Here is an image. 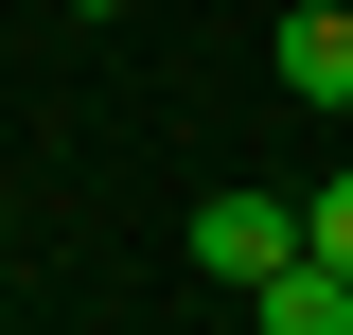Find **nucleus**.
Masks as SVG:
<instances>
[{"label": "nucleus", "instance_id": "nucleus-1", "mask_svg": "<svg viewBox=\"0 0 353 335\" xmlns=\"http://www.w3.org/2000/svg\"><path fill=\"white\" fill-rule=\"evenodd\" d=\"M283 247H301V194H212L194 212V265H212V283H265Z\"/></svg>", "mask_w": 353, "mask_h": 335}, {"label": "nucleus", "instance_id": "nucleus-2", "mask_svg": "<svg viewBox=\"0 0 353 335\" xmlns=\"http://www.w3.org/2000/svg\"><path fill=\"white\" fill-rule=\"evenodd\" d=\"M248 318H265V335H353V265H318V247H283V265L248 283Z\"/></svg>", "mask_w": 353, "mask_h": 335}, {"label": "nucleus", "instance_id": "nucleus-3", "mask_svg": "<svg viewBox=\"0 0 353 335\" xmlns=\"http://www.w3.org/2000/svg\"><path fill=\"white\" fill-rule=\"evenodd\" d=\"M283 88L301 106H353V0H301L283 18Z\"/></svg>", "mask_w": 353, "mask_h": 335}, {"label": "nucleus", "instance_id": "nucleus-4", "mask_svg": "<svg viewBox=\"0 0 353 335\" xmlns=\"http://www.w3.org/2000/svg\"><path fill=\"white\" fill-rule=\"evenodd\" d=\"M301 247H318V265H353V159H336V176L301 194Z\"/></svg>", "mask_w": 353, "mask_h": 335}, {"label": "nucleus", "instance_id": "nucleus-5", "mask_svg": "<svg viewBox=\"0 0 353 335\" xmlns=\"http://www.w3.org/2000/svg\"><path fill=\"white\" fill-rule=\"evenodd\" d=\"M71 18H124V0H71Z\"/></svg>", "mask_w": 353, "mask_h": 335}, {"label": "nucleus", "instance_id": "nucleus-6", "mask_svg": "<svg viewBox=\"0 0 353 335\" xmlns=\"http://www.w3.org/2000/svg\"><path fill=\"white\" fill-rule=\"evenodd\" d=\"M336 141H353V106H336Z\"/></svg>", "mask_w": 353, "mask_h": 335}, {"label": "nucleus", "instance_id": "nucleus-7", "mask_svg": "<svg viewBox=\"0 0 353 335\" xmlns=\"http://www.w3.org/2000/svg\"><path fill=\"white\" fill-rule=\"evenodd\" d=\"M0 230H18V212H0Z\"/></svg>", "mask_w": 353, "mask_h": 335}]
</instances>
